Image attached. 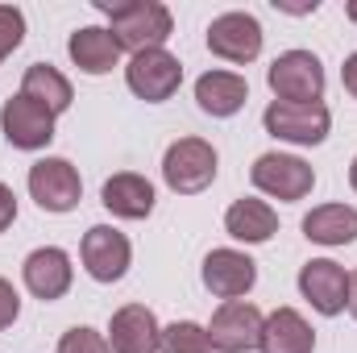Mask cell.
Returning a JSON list of instances; mask_svg holds the SVG:
<instances>
[{
  "mask_svg": "<svg viewBox=\"0 0 357 353\" xmlns=\"http://www.w3.org/2000/svg\"><path fill=\"white\" fill-rule=\"evenodd\" d=\"M96 8L108 17V33L125 54L158 50L175 33V17L162 0H96Z\"/></svg>",
  "mask_w": 357,
  "mask_h": 353,
  "instance_id": "6da1fadb",
  "label": "cell"
},
{
  "mask_svg": "<svg viewBox=\"0 0 357 353\" xmlns=\"http://www.w3.org/2000/svg\"><path fill=\"white\" fill-rule=\"evenodd\" d=\"M216 171H220V154L204 137H178L162 154V183L175 195H199V191H208L216 183Z\"/></svg>",
  "mask_w": 357,
  "mask_h": 353,
  "instance_id": "7a4b0ae2",
  "label": "cell"
},
{
  "mask_svg": "<svg viewBox=\"0 0 357 353\" xmlns=\"http://www.w3.org/2000/svg\"><path fill=\"white\" fill-rule=\"evenodd\" d=\"M266 84L282 104H320L324 100V63L312 50H282L266 67Z\"/></svg>",
  "mask_w": 357,
  "mask_h": 353,
  "instance_id": "3957f363",
  "label": "cell"
},
{
  "mask_svg": "<svg viewBox=\"0 0 357 353\" xmlns=\"http://www.w3.org/2000/svg\"><path fill=\"white\" fill-rule=\"evenodd\" d=\"M250 183L270 195V200H282V204H295V200H307L312 187H316V171L312 163H303L299 154H282V150H270L258 154L254 167H250Z\"/></svg>",
  "mask_w": 357,
  "mask_h": 353,
  "instance_id": "277c9868",
  "label": "cell"
},
{
  "mask_svg": "<svg viewBox=\"0 0 357 353\" xmlns=\"http://www.w3.org/2000/svg\"><path fill=\"white\" fill-rule=\"evenodd\" d=\"M262 329H266V316L258 303L229 299L212 312V324H208L212 353H258L262 350Z\"/></svg>",
  "mask_w": 357,
  "mask_h": 353,
  "instance_id": "5b68a950",
  "label": "cell"
},
{
  "mask_svg": "<svg viewBox=\"0 0 357 353\" xmlns=\"http://www.w3.org/2000/svg\"><path fill=\"white\" fill-rule=\"evenodd\" d=\"M262 125H266L270 137L287 142V146H324L328 129H333V112L328 104H282V100H270L266 112H262Z\"/></svg>",
  "mask_w": 357,
  "mask_h": 353,
  "instance_id": "8992f818",
  "label": "cell"
},
{
  "mask_svg": "<svg viewBox=\"0 0 357 353\" xmlns=\"http://www.w3.org/2000/svg\"><path fill=\"white\" fill-rule=\"evenodd\" d=\"M25 187H29V200H33L42 212H54V216L75 212L79 200H84V179H79V171H75L67 158H50V154L29 167Z\"/></svg>",
  "mask_w": 357,
  "mask_h": 353,
  "instance_id": "52a82bcc",
  "label": "cell"
},
{
  "mask_svg": "<svg viewBox=\"0 0 357 353\" xmlns=\"http://www.w3.org/2000/svg\"><path fill=\"white\" fill-rule=\"evenodd\" d=\"M262 21L245 8H229L220 17H212L208 25V50L233 67H250L258 54H262Z\"/></svg>",
  "mask_w": 357,
  "mask_h": 353,
  "instance_id": "ba28073f",
  "label": "cell"
},
{
  "mask_svg": "<svg viewBox=\"0 0 357 353\" xmlns=\"http://www.w3.org/2000/svg\"><path fill=\"white\" fill-rule=\"evenodd\" d=\"M125 84H129V91H133L137 100L162 104V100H171L178 91V84H183V63H178L167 46L129 54V63H125Z\"/></svg>",
  "mask_w": 357,
  "mask_h": 353,
  "instance_id": "9c48e42d",
  "label": "cell"
},
{
  "mask_svg": "<svg viewBox=\"0 0 357 353\" xmlns=\"http://www.w3.org/2000/svg\"><path fill=\"white\" fill-rule=\"evenodd\" d=\"M54 121L59 117H50L42 104H33L21 91L0 104V133H4V142L13 150H29V154L33 150H46L54 142Z\"/></svg>",
  "mask_w": 357,
  "mask_h": 353,
  "instance_id": "30bf717a",
  "label": "cell"
},
{
  "mask_svg": "<svg viewBox=\"0 0 357 353\" xmlns=\"http://www.w3.org/2000/svg\"><path fill=\"white\" fill-rule=\"evenodd\" d=\"M79 258L96 283H121L133 266V246L121 229L112 225H91L79 241Z\"/></svg>",
  "mask_w": 357,
  "mask_h": 353,
  "instance_id": "8fae6325",
  "label": "cell"
},
{
  "mask_svg": "<svg viewBox=\"0 0 357 353\" xmlns=\"http://www.w3.org/2000/svg\"><path fill=\"white\" fill-rule=\"evenodd\" d=\"M199 278H204V287L216 295V299H245L250 291H254V283H258V262L245 254V250H233V246H220V250H212L204 266H199Z\"/></svg>",
  "mask_w": 357,
  "mask_h": 353,
  "instance_id": "7c38bea8",
  "label": "cell"
},
{
  "mask_svg": "<svg viewBox=\"0 0 357 353\" xmlns=\"http://www.w3.org/2000/svg\"><path fill=\"white\" fill-rule=\"evenodd\" d=\"M299 295L320 316H341L349 308V270L333 258H312L299 266Z\"/></svg>",
  "mask_w": 357,
  "mask_h": 353,
  "instance_id": "4fadbf2b",
  "label": "cell"
},
{
  "mask_svg": "<svg viewBox=\"0 0 357 353\" xmlns=\"http://www.w3.org/2000/svg\"><path fill=\"white\" fill-rule=\"evenodd\" d=\"M21 283L33 299L42 303H54L71 291L75 283V266H71V254L59 250V246H38L25 262H21Z\"/></svg>",
  "mask_w": 357,
  "mask_h": 353,
  "instance_id": "5bb4252c",
  "label": "cell"
},
{
  "mask_svg": "<svg viewBox=\"0 0 357 353\" xmlns=\"http://www.w3.org/2000/svg\"><path fill=\"white\" fill-rule=\"evenodd\" d=\"M108 345L112 353H158L162 350V324L146 303H125L108 320Z\"/></svg>",
  "mask_w": 357,
  "mask_h": 353,
  "instance_id": "9a60e30c",
  "label": "cell"
},
{
  "mask_svg": "<svg viewBox=\"0 0 357 353\" xmlns=\"http://www.w3.org/2000/svg\"><path fill=\"white\" fill-rule=\"evenodd\" d=\"M154 183L137 171H121V175L104 179L100 187V204L116 216V220H146L154 212Z\"/></svg>",
  "mask_w": 357,
  "mask_h": 353,
  "instance_id": "2e32d148",
  "label": "cell"
},
{
  "mask_svg": "<svg viewBox=\"0 0 357 353\" xmlns=\"http://www.w3.org/2000/svg\"><path fill=\"white\" fill-rule=\"evenodd\" d=\"M245 100H250V84L237 71H204L195 80V104H199V112H208L216 121L237 117L245 108Z\"/></svg>",
  "mask_w": 357,
  "mask_h": 353,
  "instance_id": "e0dca14e",
  "label": "cell"
},
{
  "mask_svg": "<svg viewBox=\"0 0 357 353\" xmlns=\"http://www.w3.org/2000/svg\"><path fill=\"white\" fill-rule=\"evenodd\" d=\"M67 54L84 75H108L112 67H121V42L108 33V25H84L67 38Z\"/></svg>",
  "mask_w": 357,
  "mask_h": 353,
  "instance_id": "ac0fdd59",
  "label": "cell"
},
{
  "mask_svg": "<svg viewBox=\"0 0 357 353\" xmlns=\"http://www.w3.org/2000/svg\"><path fill=\"white\" fill-rule=\"evenodd\" d=\"M225 233L233 241H245V246H266L270 237L278 233V212L270 208L266 200H254V195H241L229 204L225 212Z\"/></svg>",
  "mask_w": 357,
  "mask_h": 353,
  "instance_id": "d6986e66",
  "label": "cell"
},
{
  "mask_svg": "<svg viewBox=\"0 0 357 353\" xmlns=\"http://www.w3.org/2000/svg\"><path fill=\"white\" fill-rule=\"evenodd\" d=\"M303 237L316 246H354L357 241V208L354 204H320L303 216Z\"/></svg>",
  "mask_w": 357,
  "mask_h": 353,
  "instance_id": "ffe728a7",
  "label": "cell"
},
{
  "mask_svg": "<svg viewBox=\"0 0 357 353\" xmlns=\"http://www.w3.org/2000/svg\"><path fill=\"white\" fill-rule=\"evenodd\" d=\"M316 350V333L303 320V312L295 308H274L262 329V353H312Z\"/></svg>",
  "mask_w": 357,
  "mask_h": 353,
  "instance_id": "44dd1931",
  "label": "cell"
},
{
  "mask_svg": "<svg viewBox=\"0 0 357 353\" xmlns=\"http://www.w3.org/2000/svg\"><path fill=\"white\" fill-rule=\"evenodd\" d=\"M21 96H29L33 104H42L50 117H63V112L71 108V100H75V88H71V80H67L59 67L33 63V67H25V75H21Z\"/></svg>",
  "mask_w": 357,
  "mask_h": 353,
  "instance_id": "7402d4cb",
  "label": "cell"
},
{
  "mask_svg": "<svg viewBox=\"0 0 357 353\" xmlns=\"http://www.w3.org/2000/svg\"><path fill=\"white\" fill-rule=\"evenodd\" d=\"M158 353H212L208 329L195 320H175L162 329V350Z\"/></svg>",
  "mask_w": 357,
  "mask_h": 353,
  "instance_id": "603a6c76",
  "label": "cell"
},
{
  "mask_svg": "<svg viewBox=\"0 0 357 353\" xmlns=\"http://www.w3.org/2000/svg\"><path fill=\"white\" fill-rule=\"evenodd\" d=\"M59 353H112V345L104 333H96L88 324H75L59 337Z\"/></svg>",
  "mask_w": 357,
  "mask_h": 353,
  "instance_id": "cb8c5ba5",
  "label": "cell"
},
{
  "mask_svg": "<svg viewBox=\"0 0 357 353\" xmlns=\"http://www.w3.org/2000/svg\"><path fill=\"white\" fill-rule=\"evenodd\" d=\"M25 42V13L17 4H0V63Z\"/></svg>",
  "mask_w": 357,
  "mask_h": 353,
  "instance_id": "d4e9b609",
  "label": "cell"
},
{
  "mask_svg": "<svg viewBox=\"0 0 357 353\" xmlns=\"http://www.w3.org/2000/svg\"><path fill=\"white\" fill-rule=\"evenodd\" d=\"M17 316H21V295H17V287L8 278H0V333L13 329Z\"/></svg>",
  "mask_w": 357,
  "mask_h": 353,
  "instance_id": "484cf974",
  "label": "cell"
},
{
  "mask_svg": "<svg viewBox=\"0 0 357 353\" xmlns=\"http://www.w3.org/2000/svg\"><path fill=\"white\" fill-rule=\"evenodd\" d=\"M13 220H17V195L8 183H0V233L13 229Z\"/></svg>",
  "mask_w": 357,
  "mask_h": 353,
  "instance_id": "4316f807",
  "label": "cell"
},
{
  "mask_svg": "<svg viewBox=\"0 0 357 353\" xmlns=\"http://www.w3.org/2000/svg\"><path fill=\"white\" fill-rule=\"evenodd\" d=\"M341 84H345V91L357 100V50L345 59V67H341Z\"/></svg>",
  "mask_w": 357,
  "mask_h": 353,
  "instance_id": "83f0119b",
  "label": "cell"
},
{
  "mask_svg": "<svg viewBox=\"0 0 357 353\" xmlns=\"http://www.w3.org/2000/svg\"><path fill=\"white\" fill-rule=\"evenodd\" d=\"M345 312L357 320V270H349V308H345Z\"/></svg>",
  "mask_w": 357,
  "mask_h": 353,
  "instance_id": "f1b7e54d",
  "label": "cell"
},
{
  "mask_svg": "<svg viewBox=\"0 0 357 353\" xmlns=\"http://www.w3.org/2000/svg\"><path fill=\"white\" fill-rule=\"evenodd\" d=\"M349 187L357 191V154H354V163H349Z\"/></svg>",
  "mask_w": 357,
  "mask_h": 353,
  "instance_id": "f546056e",
  "label": "cell"
},
{
  "mask_svg": "<svg viewBox=\"0 0 357 353\" xmlns=\"http://www.w3.org/2000/svg\"><path fill=\"white\" fill-rule=\"evenodd\" d=\"M345 17H349V21L357 25V0H349V4H345Z\"/></svg>",
  "mask_w": 357,
  "mask_h": 353,
  "instance_id": "4dcf8cb0",
  "label": "cell"
}]
</instances>
